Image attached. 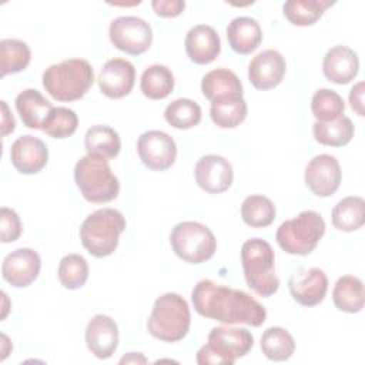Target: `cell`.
I'll return each mask as SVG.
<instances>
[{
    "mask_svg": "<svg viewBox=\"0 0 365 365\" xmlns=\"http://www.w3.org/2000/svg\"><path fill=\"white\" fill-rule=\"evenodd\" d=\"M194 309L205 318L220 321L227 325L247 324L259 327L265 322V308L250 294L234 289L212 279L198 281L191 292Z\"/></svg>",
    "mask_w": 365,
    "mask_h": 365,
    "instance_id": "6da1fadb",
    "label": "cell"
},
{
    "mask_svg": "<svg viewBox=\"0 0 365 365\" xmlns=\"http://www.w3.org/2000/svg\"><path fill=\"white\" fill-rule=\"evenodd\" d=\"M94 83V70L84 58H68L47 67L43 87L57 101L80 100Z\"/></svg>",
    "mask_w": 365,
    "mask_h": 365,
    "instance_id": "7a4b0ae2",
    "label": "cell"
},
{
    "mask_svg": "<svg viewBox=\"0 0 365 365\" xmlns=\"http://www.w3.org/2000/svg\"><path fill=\"white\" fill-rule=\"evenodd\" d=\"M125 230L124 215L114 208H100L86 217L80 227L83 247L97 258L111 255Z\"/></svg>",
    "mask_w": 365,
    "mask_h": 365,
    "instance_id": "3957f363",
    "label": "cell"
},
{
    "mask_svg": "<svg viewBox=\"0 0 365 365\" xmlns=\"http://www.w3.org/2000/svg\"><path fill=\"white\" fill-rule=\"evenodd\" d=\"M241 265L247 285L258 295L267 298L279 288V279L275 274V255L262 238L247 240L241 247Z\"/></svg>",
    "mask_w": 365,
    "mask_h": 365,
    "instance_id": "277c9868",
    "label": "cell"
},
{
    "mask_svg": "<svg viewBox=\"0 0 365 365\" xmlns=\"http://www.w3.org/2000/svg\"><path fill=\"white\" fill-rule=\"evenodd\" d=\"M190 324L191 314L187 301L175 292H167L154 301L147 329L160 341L177 342L188 334Z\"/></svg>",
    "mask_w": 365,
    "mask_h": 365,
    "instance_id": "5b68a950",
    "label": "cell"
},
{
    "mask_svg": "<svg viewBox=\"0 0 365 365\" xmlns=\"http://www.w3.org/2000/svg\"><path fill=\"white\" fill-rule=\"evenodd\" d=\"M254 345L252 334L245 328L215 327L208 334V342L197 352L200 365H232L235 359L245 356Z\"/></svg>",
    "mask_w": 365,
    "mask_h": 365,
    "instance_id": "8992f818",
    "label": "cell"
},
{
    "mask_svg": "<svg viewBox=\"0 0 365 365\" xmlns=\"http://www.w3.org/2000/svg\"><path fill=\"white\" fill-rule=\"evenodd\" d=\"M74 181L88 202H108L115 200L120 192V181L113 174L108 163L88 154L77 161Z\"/></svg>",
    "mask_w": 365,
    "mask_h": 365,
    "instance_id": "52a82bcc",
    "label": "cell"
},
{
    "mask_svg": "<svg viewBox=\"0 0 365 365\" xmlns=\"http://www.w3.org/2000/svg\"><path fill=\"white\" fill-rule=\"evenodd\" d=\"M325 234V221L317 211H301L295 218L284 221L277 230V242L288 254L308 255Z\"/></svg>",
    "mask_w": 365,
    "mask_h": 365,
    "instance_id": "ba28073f",
    "label": "cell"
},
{
    "mask_svg": "<svg viewBox=\"0 0 365 365\" xmlns=\"http://www.w3.org/2000/svg\"><path fill=\"white\" fill-rule=\"evenodd\" d=\"M173 251L188 264H201L214 257L217 240L212 231L197 221L178 222L170 235Z\"/></svg>",
    "mask_w": 365,
    "mask_h": 365,
    "instance_id": "9c48e42d",
    "label": "cell"
},
{
    "mask_svg": "<svg viewBox=\"0 0 365 365\" xmlns=\"http://www.w3.org/2000/svg\"><path fill=\"white\" fill-rule=\"evenodd\" d=\"M108 36L115 48L131 56L145 53L153 41L151 26L135 16H121L114 19L110 23Z\"/></svg>",
    "mask_w": 365,
    "mask_h": 365,
    "instance_id": "30bf717a",
    "label": "cell"
},
{
    "mask_svg": "<svg viewBox=\"0 0 365 365\" xmlns=\"http://www.w3.org/2000/svg\"><path fill=\"white\" fill-rule=\"evenodd\" d=\"M141 163L153 171L168 170L177 158V145L171 135L161 130H148L137 140Z\"/></svg>",
    "mask_w": 365,
    "mask_h": 365,
    "instance_id": "8fae6325",
    "label": "cell"
},
{
    "mask_svg": "<svg viewBox=\"0 0 365 365\" xmlns=\"http://www.w3.org/2000/svg\"><path fill=\"white\" fill-rule=\"evenodd\" d=\"M342 171L338 160L329 154H319L305 167V184L317 197H329L341 185Z\"/></svg>",
    "mask_w": 365,
    "mask_h": 365,
    "instance_id": "7c38bea8",
    "label": "cell"
},
{
    "mask_svg": "<svg viewBox=\"0 0 365 365\" xmlns=\"http://www.w3.org/2000/svg\"><path fill=\"white\" fill-rule=\"evenodd\" d=\"M288 289L295 302L302 307H315L324 301L328 291L327 274L317 267L301 268L288 279Z\"/></svg>",
    "mask_w": 365,
    "mask_h": 365,
    "instance_id": "4fadbf2b",
    "label": "cell"
},
{
    "mask_svg": "<svg viewBox=\"0 0 365 365\" xmlns=\"http://www.w3.org/2000/svg\"><path fill=\"white\" fill-rule=\"evenodd\" d=\"M195 182L208 194H220L227 191L234 180L231 163L217 154L201 157L194 168Z\"/></svg>",
    "mask_w": 365,
    "mask_h": 365,
    "instance_id": "5bb4252c",
    "label": "cell"
},
{
    "mask_svg": "<svg viewBox=\"0 0 365 365\" xmlns=\"http://www.w3.org/2000/svg\"><path fill=\"white\" fill-rule=\"evenodd\" d=\"M40 268L41 259L34 250L17 248L4 257L1 274L11 287L24 288L38 277Z\"/></svg>",
    "mask_w": 365,
    "mask_h": 365,
    "instance_id": "9a60e30c",
    "label": "cell"
},
{
    "mask_svg": "<svg viewBox=\"0 0 365 365\" xmlns=\"http://www.w3.org/2000/svg\"><path fill=\"white\" fill-rule=\"evenodd\" d=\"M287 71V63L282 54L277 50L268 48L258 53L248 66L250 83L257 90H271L277 87Z\"/></svg>",
    "mask_w": 365,
    "mask_h": 365,
    "instance_id": "2e32d148",
    "label": "cell"
},
{
    "mask_svg": "<svg viewBox=\"0 0 365 365\" xmlns=\"http://www.w3.org/2000/svg\"><path fill=\"white\" fill-rule=\"evenodd\" d=\"M100 91L108 98H123L134 87L135 68L125 58H111L103 66L97 78Z\"/></svg>",
    "mask_w": 365,
    "mask_h": 365,
    "instance_id": "e0dca14e",
    "label": "cell"
},
{
    "mask_svg": "<svg viewBox=\"0 0 365 365\" xmlns=\"http://www.w3.org/2000/svg\"><path fill=\"white\" fill-rule=\"evenodd\" d=\"M13 167L21 174H36L41 171L48 161L47 145L34 135L19 137L10 148Z\"/></svg>",
    "mask_w": 365,
    "mask_h": 365,
    "instance_id": "ac0fdd59",
    "label": "cell"
},
{
    "mask_svg": "<svg viewBox=\"0 0 365 365\" xmlns=\"http://www.w3.org/2000/svg\"><path fill=\"white\" fill-rule=\"evenodd\" d=\"M86 344L97 358H110L118 346V327L115 321L104 314L94 315L86 328Z\"/></svg>",
    "mask_w": 365,
    "mask_h": 365,
    "instance_id": "d6986e66",
    "label": "cell"
},
{
    "mask_svg": "<svg viewBox=\"0 0 365 365\" xmlns=\"http://www.w3.org/2000/svg\"><path fill=\"white\" fill-rule=\"evenodd\" d=\"M184 46L187 56L195 64L212 63L221 51L218 33L207 24H197L191 27L185 36Z\"/></svg>",
    "mask_w": 365,
    "mask_h": 365,
    "instance_id": "ffe728a7",
    "label": "cell"
},
{
    "mask_svg": "<svg viewBox=\"0 0 365 365\" xmlns=\"http://www.w3.org/2000/svg\"><path fill=\"white\" fill-rule=\"evenodd\" d=\"M359 70L358 54L346 46H335L327 51L322 60L324 76L336 84H348Z\"/></svg>",
    "mask_w": 365,
    "mask_h": 365,
    "instance_id": "44dd1931",
    "label": "cell"
},
{
    "mask_svg": "<svg viewBox=\"0 0 365 365\" xmlns=\"http://www.w3.org/2000/svg\"><path fill=\"white\" fill-rule=\"evenodd\" d=\"M227 40L235 53L251 54L261 44L262 30L255 19L240 16L228 23Z\"/></svg>",
    "mask_w": 365,
    "mask_h": 365,
    "instance_id": "7402d4cb",
    "label": "cell"
},
{
    "mask_svg": "<svg viewBox=\"0 0 365 365\" xmlns=\"http://www.w3.org/2000/svg\"><path fill=\"white\" fill-rule=\"evenodd\" d=\"M53 108V104L34 88H26L16 97V110L23 124L29 128L41 130Z\"/></svg>",
    "mask_w": 365,
    "mask_h": 365,
    "instance_id": "603a6c76",
    "label": "cell"
},
{
    "mask_svg": "<svg viewBox=\"0 0 365 365\" xmlns=\"http://www.w3.org/2000/svg\"><path fill=\"white\" fill-rule=\"evenodd\" d=\"M201 91L211 103L227 97H242V83L234 71L221 67L202 77Z\"/></svg>",
    "mask_w": 365,
    "mask_h": 365,
    "instance_id": "cb8c5ba5",
    "label": "cell"
},
{
    "mask_svg": "<svg viewBox=\"0 0 365 365\" xmlns=\"http://www.w3.org/2000/svg\"><path fill=\"white\" fill-rule=\"evenodd\" d=\"M84 147L88 155L108 161L118 155L121 140L114 128L98 124L87 130L84 135Z\"/></svg>",
    "mask_w": 365,
    "mask_h": 365,
    "instance_id": "d4e9b609",
    "label": "cell"
},
{
    "mask_svg": "<svg viewBox=\"0 0 365 365\" xmlns=\"http://www.w3.org/2000/svg\"><path fill=\"white\" fill-rule=\"evenodd\" d=\"M332 301L339 311L356 314L364 308V282L354 275H342L334 285Z\"/></svg>",
    "mask_w": 365,
    "mask_h": 365,
    "instance_id": "484cf974",
    "label": "cell"
},
{
    "mask_svg": "<svg viewBox=\"0 0 365 365\" xmlns=\"http://www.w3.org/2000/svg\"><path fill=\"white\" fill-rule=\"evenodd\" d=\"M336 230L352 232L365 224V201L362 197L349 195L335 204L331 212Z\"/></svg>",
    "mask_w": 365,
    "mask_h": 365,
    "instance_id": "4316f807",
    "label": "cell"
},
{
    "mask_svg": "<svg viewBox=\"0 0 365 365\" xmlns=\"http://www.w3.org/2000/svg\"><path fill=\"white\" fill-rule=\"evenodd\" d=\"M140 88L147 98L163 100L174 90V76L167 66H148L141 74Z\"/></svg>",
    "mask_w": 365,
    "mask_h": 365,
    "instance_id": "83f0119b",
    "label": "cell"
},
{
    "mask_svg": "<svg viewBox=\"0 0 365 365\" xmlns=\"http://www.w3.org/2000/svg\"><path fill=\"white\" fill-rule=\"evenodd\" d=\"M355 133V127L351 121V118L342 115L334 121L329 123H321L315 121L312 125V134L314 138L328 147H342L346 145Z\"/></svg>",
    "mask_w": 365,
    "mask_h": 365,
    "instance_id": "f1b7e54d",
    "label": "cell"
},
{
    "mask_svg": "<svg viewBox=\"0 0 365 365\" xmlns=\"http://www.w3.org/2000/svg\"><path fill=\"white\" fill-rule=\"evenodd\" d=\"M334 1L328 0H288L282 10L287 20L294 26H312Z\"/></svg>",
    "mask_w": 365,
    "mask_h": 365,
    "instance_id": "f546056e",
    "label": "cell"
},
{
    "mask_svg": "<svg viewBox=\"0 0 365 365\" xmlns=\"http://www.w3.org/2000/svg\"><path fill=\"white\" fill-rule=\"evenodd\" d=\"M247 101L242 97H227L211 103L210 115L221 128H235L247 117Z\"/></svg>",
    "mask_w": 365,
    "mask_h": 365,
    "instance_id": "4dcf8cb0",
    "label": "cell"
},
{
    "mask_svg": "<svg viewBox=\"0 0 365 365\" xmlns=\"http://www.w3.org/2000/svg\"><path fill=\"white\" fill-rule=\"evenodd\" d=\"M259 345L262 354L275 362L289 359L295 351V341L292 335L281 327L267 328L261 335Z\"/></svg>",
    "mask_w": 365,
    "mask_h": 365,
    "instance_id": "1f68e13d",
    "label": "cell"
},
{
    "mask_svg": "<svg viewBox=\"0 0 365 365\" xmlns=\"http://www.w3.org/2000/svg\"><path fill=\"white\" fill-rule=\"evenodd\" d=\"M275 205L274 202L261 194H254L247 197L241 205L242 221L254 228H264L272 224L275 220Z\"/></svg>",
    "mask_w": 365,
    "mask_h": 365,
    "instance_id": "d6a6232c",
    "label": "cell"
},
{
    "mask_svg": "<svg viewBox=\"0 0 365 365\" xmlns=\"http://www.w3.org/2000/svg\"><path fill=\"white\" fill-rule=\"evenodd\" d=\"M31 58L30 47L17 38H4L0 41V68L1 77L23 71Z\"/></svg>",
    "mask_w": 365,
    "mask_h": 365,
    "instance_id": "836d02e7",
    "label": "cell"
},
{
    "mask_svg": "<svg viewBox=\"0 0 365 365\" xmlns=\"http://www.w3.org/2000/svg\"><path fill=\"white\" fill-rule=\"evenodd\" d=\"M201 107L190 98H177L171 101L164 110L165 121L180 130H188L195 127L201 121Z\"/></svg>",
    "mask_w": 365,
    "mask_h": 365,
    "instance_id": "e575fe53",
    "label": "cell"
},
{
    "mask_svg": "<svg viewBox=\"0 0 365 365\" xmlns=\"http://www.w3.org/2000/svg\"><path fill=\"white\" fill-rule=\"evenodd\" d=\"M311 111L317 121L329 123L342 117L345 111V103L336 91L329 88H319L312 96Z\"/></svg>",
    "mask_w": 365,
    "mask_h": 365,
    "instance_id": "d590c367",
    "label": "cell"
},
{
    "mask_svg": "<svg viewBox=\"0 0 365 365\" xmlns=\"http://www.w3.org/2000/svg\"><path fill=\"white\" fill-rule=\"evenodd\" d=\"M57 274L64 288L78 289L86 284L88 278L87 261L78 254H68L61 258Z\"/></svg>",
    "mask_w": 365,
    "mask_h": 365,
    "instance_id": "8d00e7d4",
    "label": "cell"
},
{
    "mask_svg": "<svg viewBox=\"0 0 365 365\" xmlns=\"http://www.w3.org/2000/svg\"><path fill=\"white\" fill-rule=\"evenodd\" d=\"M78 125L77 114L67 107H54L43 124V131L53 138L73 135Z\"/></svg>",
    "mask_w": 365,
    "mask_h": 365,
    "instance_id": "74e56055",
    "label": "cell"
},
{
    "mask_svg": "<svg viewBox=\"0 0 365 365\" xmlns=\"http://www.w3.org/2000/svg\"><path fill=\"white\" fill-rule=\"evenodd\" d=\"M21 235V222L17 212L9 207L0 211V238L1 242H13Z\"/></svg>",
    "mask_w": 365,
    "mask_h": 365,
    "instance_id": "f35d334b",
    "label": "cell"
},
{
    "mask_svg": "<svg viewBox=\"0 0 365 365\" xmlns=\"http://www.w3.org/2000/svg\"><path fill=\"white\" fill-rule=\"evenodd\" d=\"M151 7L160 17H177L185 9L184 0H153Z\"/></svg>",
    "mask_w": 365,
    "mask_h": 365,
    "instance_id": "ab89813d",
    "label": "cell"
},
{
    "mask_svg": "<svg viewBox=\"0 0 365 365\" xmlns=\"http://www.w3.org/2000/svg\"><path fill=\"white\" fill-rule=\"evenodd\" d=\"M349 104L351 108L358 114V115H364V81L356 83L351 91H349Z\"/></svg>",
    "mask_w": 365,
    "mask_h": 365,
    "instance_id": "60d3db41",
    "label": "cell"
},
{
    "mask_svg": "<svg viewBox=\"0 0 365 365\" xmlns=\"http://www.w3.org/2000/svg\"><path fill=\"white\" fill-rule=\"evenodd\" d=\"M0 103H1V135L6 137L14 131L16 121H14L13 114L9 110L7 103L6 101H0Z\"/></svg>",
    "mask_w": 365,
    "mask_h": 365,
    "instance_id": "b9f144b4",
    "label": "cell"
},
{
    "mask_svg": "<svg viewBox=\"0 0 365 365\" xmlns=\"http://www.w3.org/2000/svg\"><path fill=\"white\" fill-rule=\"evenodd\" d=\"M147 358L140 352H130L120 359V364H145Z\"/></svg>",
    "mask_w": 365,
    "mask_h": 365,
    "instance_id": "7bdbcfd3",
    "label": "cell"
}]
</instances>
